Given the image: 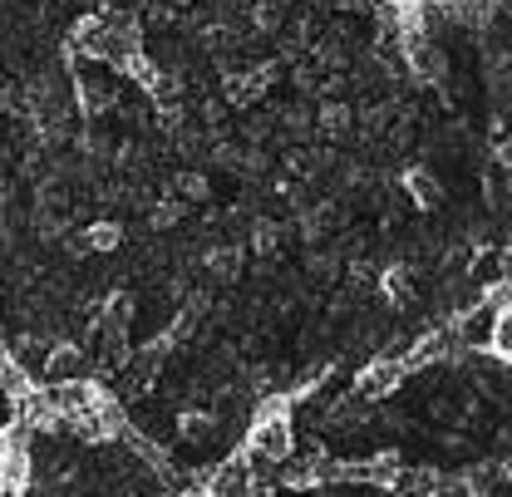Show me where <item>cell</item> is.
Masks as SVG:
<instances>
[{"label": "cell", "mask_w": 512, "mask_h": 497, "mask_svg": "<svg viewBox=\"0 0 512 497\" xmlns=\"http://www.w3.org/2000/svg\"><path fill=\"white\" fill-rule=\"evenodd\" d=\"M291 453V419L286 414H256L252 438H247V458L252 463H281Z\"/></svg>", "instance_id": "6da1fadb"}, {"label": "cell", "mask_w": 512, "mask_h": 497, "mask_svg": "<svg viewBox=\"0 0 512 497\" xmlns=\"http://www.w3.org/2000/svg\"><path fill=\"white\" fill-rule=\"evenodd\" d=\"M493 325H498V311L483 301V306H473L463 315L453 330H458V345H493Z\"/></svg>", "instance_id": "7a4b0ae2"}, {"label": "cell", "mask_w": 512, "mask_h": 497, "mask_svg": "<svg viewBox=\"0 0 512 497\" xmlns=\"http://www.w3.org/2000/svg\"><path fill=\"white\" fill-rule=\"evenodd\" d=\"M409 374V365L404 360H380V365H370V370L360 374V399H384L399 379Z\"/></svg>", "instance_id": "3957f363"}, {"label": "cell", "mask_w": 512, "mask_h": 497, "mask_svg": "<svg viewBox=\"0 0 512 497\" xmlns=\"http://www.w3.org/2000/svg\"><path fill=\"white\" fill-rule=\"evenodd\" d=\"M64 379H84V355L74 345H55L45 360V384H64Z\"/></svg>", "instance_id": "277c9868"}, {"label": "cell", "mask_w": 512, "mask_h": 497, "mask_svg": "<svg viewBox=\"0 0 512 497\" xmlns=\"http://www.w3.org/2000/svg\"><path fill=\"white\" fill-rule=\"evenodd\" d=\"M202 488H207V493H242V488H247V463H227V468H222L217 478H207Z\"/></svg>", "instance_id": "5b68a950"}, {"label": "cell", "mask_w": 512, "mask_h": 497, "mask_svg": "<svg viewBox=\"0 0 512 497\" xmlns=\"http://www.w3.org/2000/svg\"><path fill=\"white\" fill-rule=\"evenodd\" d=\"M493 350H498L503 360H512V311H503L498 325H493Z\"/></svg>", "instance_id": "8992f818"}, {"label": "cell", "mask_w": 512, "mask_h": 497, "mask_svg": "<svg viewBox=\"0 0 512 497\" xmlns=\"http://www.w3.org/2000/svg\"><path fill=\"white\" fill-rule=\"evenodd\" d=\"M124 74H133V79H138L143 89H158V69H153V64L143 60V55H133V60L124 64Z\"/></svg>", "instance_id": "52a82bcc"}, {"label": "cell", "mask_w": 512, "mask_h": 497, "mask_svg": "<svg viewBox=\"0 0 512 497\" xmlns=\"http://www.w3.org/2000/svg\"><path fill=\"white\" fill-rule=\"evenodd\" d=\"M89 247H99V251H109V247H119V227L114 222H104V227H89V237H84Z\"/></svg>", "instance_id": "ba28073f"}, {"label": "cell", "mask_w": 512, "mask_h": 497, "mask_svg": "<svg viewBox=\"0 0 512 497\" xmlns=\"http://www.w3.org/2000/svg\"><path fill=\"white\" fill-rule=\"evenodd\" d=\"M483 301H488V306H493V311H498V315H503V311H512V281H493Z\"/></svg>", "instance_id": "9c48e42d"}]
</instances>
